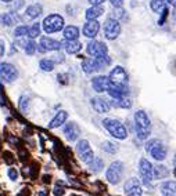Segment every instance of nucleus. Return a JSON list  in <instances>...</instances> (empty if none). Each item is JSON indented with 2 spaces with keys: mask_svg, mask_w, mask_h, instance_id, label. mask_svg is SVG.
Here are the masks:
<instances>
[{
  "mask_svg": "<svg viewBox=\"0 0 176 196\" xmlns=\"http://www.w3.org/2000/svg\"><path fill=\"white\" fill-rule=\"evenodd\" d=\"M134 122H136V135L139 140L149 138L151 131V123L144 111H137L134 113Z\"/></svg>",
  "mask_w": 176,
  "mask_h": 196,
  "instance_id": "1",
  "label": "nucleus"
},
{
  "mask_svg": "<svg viewBox=\"0 0 176 196\" xmlns=\"http://www.w3.org/2000/svg\"><path fill=\"white\" fill-rule=\"evenodd\" d=\"M103 126L108 130V133L112 137L118 138V140H125L128 137V131H126L125 126L122 123H119L118 120H115V119H104Z\"/></svg>",
  "mask_w": 176,
  "mask_h": 196,
  "instance_id": "2",
  "label": "nucleus"
},
{
  "mask_svg": "<svg viewBox=\"0 0 176 196\" xmlns=\"http://www.w3.org/2000/svg\"><path fill=\"white\" fill-rule=\"evenodd\" d=\"M153 164L150 163L147 159H140L139 162V174L146 186L153 188V180H154V174H153Z\"/></svg>",
  "mask_w": 176,
  "mask_h": 196,
  "instance_id": "3",
  "label": "nucleus"
},
{
  "mask_svg": "<svg viewBox=\"0 0 176 196\" xmlns=\"http://www.w3.org/2000/svg\"><path fill=\"white\" fill-rule=\"evenodd\" d=\"M123 170H125V167H123L122 162H119V160H118V162L111 163V166L108 167V170H107V173H106L107 181H108L110 184H112V185L119 184L121 180H122Z\"/></svg>",
  "mask_w": 176,
  "mask_h": 196,
  "instance_id": "4",
  "label": "nucleus"
},
{
  "mask_svg": "<svg viewBox=\"0 0 176 196\" xmlns=\"http://www.w3.org/2000/svg\"><path fill=\"white\" fill-rule=\"evenodd\" d=\"M64 28V18L61 15L57 14H51L44 18L43 21V29L46 33H54V32H60Z\"/></svg>",
  "mask_w": 176,
  "mask_h": 196,
  "instance_id": "5",
  "label": "nucleus"
},
{
  "mask_svg": "<svg viewBox=\"0 0 176 196\" xmlns=\"http://www.w3.org/2000/svg\"><path fill=\"white\" fill-rule=\"evenodd\" d=\"M146 151L150 152V155L158 162H161V160H164L166 158V146L158 140L149 141L146 144Z\"/></svg>",
  "mask_w": 176,
  "mask_h": 196,
  "instance_id": "6",
  "label": "nucleus"
},
{
  "mask_svg": "<svg viewBox=\"0 0 176 196\" xmlns=\"http://www.w3.org/2000/svg\"><path fill=\"white\" fill-rule=\"evenodd\" d=\"M119 33H121V25H119V22L117 20H114V18H108L104 24V35L108 40H114V39H117L119 36Z\"/></svg>",
  "mask_w": 176,
  "mask_h": 196,
  "instance_id": "7",
  "label": "nucleus"
},
{
  "mask_svg": "<svg viewBox=\"0 0 176 196\" xmlns=\"http://www.w3.org/2000/svg\"><path fill=\"white\" fill-rule=\"evenodd\" d=\"M0 77L7 83H11L18 77V70L11 64H0Z\"/></svg>",
  "mask_w": 176,
  "mask_h": 196,
  "instance_id": "8",
  "label": "nucleus"
},
{
  "mask_svg": "<svg viewBox=\"0 0 176 196\" xmlns=\"http://www.w3.org/2000/svg\"><path fill=\"white\" fill-rule=\"evenodd\" d=\"M123 191H125V195L126 196H142L143 195V189H142V185H140L137 178H129L125 182Z\"/></svg>",
  "mask_w": 176,
  "mask_h": 196,
  "instance_id": "9",
  "label": "nucleus"
},
{
  "mask_svg": "<svg viewBox=\"0 0 176 196\" xmlns=\"http://www.w3.org/2000/svg\"><path fill=\"white\" fill-rule=\"evenodd\" d=\"M107 46L101 42H97V40H92L89 44H87V53L90 55H94V57H100V55H104L107 54Z\"/></svg>",
  "mask_w": 176,
  "mask_h": 196,
  "instance_id": "10",
  "label": "nucleus"
},
{
  "mask_svg": "<svg viewBox=\"0 0 176 196\" xmlns=\"http://www.w3.org/2000/svg\"><path fill=\"white\" fill-rule=\"evenodd\" d=\"M92 86L97 93H103V91H107L110 89V82H108L107 76H96L92 80Z\"/></svg>",
  "mask_w": 176,
  "mask_h": 196,
  "instance_id": "11",
  "label": "nucleus"
},
{
  "mask_svg": "<svg viewBox=\"0 0 176 196\" xmlns=\"http://www.w3.org/2000/svg\"><path fill=\"white\" fill-rule=\"evenodd\" d=\"M92 106L99 113H106V112L110 111V102L104 98H100V97L92 98Z\"/></svg>",
  "mask_w": 176,
  "mask_h": 196,
  "instance_id": "12",
  "label": "nucleus"
},
{
  "mask_svg": "<svg viewBox=\"0 0 176 196\" xmlns=\"http://www.w3.org/2000/svg\"><path fill=\"white\" fill-rule=\"evenodd\" d=\"M61 48V43L50 39V37H42L40 40V50L42 51H54V50H60Z\"/></svg>",
  "mask_w": 176,
  "mask_h": 196,
  "instance_id": "13",
  "label": "nucleus"
},
{
  "mask_svg": "<svg viewBox=\"0 0 176 196\" xmlns=\"http://www.w3.org/2000/svg\"><path fill=\"white\" fill-rule=\"evenodd\" d=\"M99 31H100V24L96 20H90L83 27V35L86 37H94L99 33Z\"/></svg>",
  "mask_w": 176,
  "mask_h": 196,
  "instance_id": "14",
  "label": "nucleus"
},
{
  "mask_svg": "<svg viewBox=\"0 0 176 196\" xmlns=\"http://www.w3.org/2000/svg\"><path fill=\"white\" fill-rule=\"evenodd\" d=\"M64 134L68 141H75L76 138L79 137L80 134V128L78 127L76 123H68L64 128Z\"/></svg>",
  "mask_w": 176,
  "mask_h": 196,
  "instance_id": "15",
  "label": "nucleus"
},
{
  "mask_svg": "<svg viewBox=\"0 0 176 196\" xmlns=\"http://www.w3.org/2000/svg\"><path fill=\"white\" fill-rule=\"evenodd\" d=\"M161 195L162 196H176V184L175 181H166L161 185Z\"/></svg>",
  "mask_w": 176,
  "mask_h": 196,
  "instance_id": "16",
  "label": "nucleus"
},
{
  "mask_svg": "<svg viewBox=\"0 0 176 196\" xmlns=\"http://www.w3.org/2000/svg\"><path fill=\"white\" fill-rule=\"evenodd\" d=\"M82 69L85 70L86 73H93L96 70H100L99 69V65H97L96 59L93 58H85L82 61Z\"/></svg>",
  "mask_w": 176,
  "mask_h": 196,
  "instance_id": "17",
  "label": "nucleus"
},
{
  "mask_svg": "<svg viewBox=\"0 0 176 196\" xmlns=\"http://www.w3.org/2000/svg\"><path fill=\"white\" fill-rule=\"evenodd\" d=\"M67 117H68V113H67V112H64V111L58 112V113L56 115V117L50 122L49 128H56V127H58V126H61V124L67 120Z\"/></svg>",
  "mask_w": 176,
  "mask_h": 196,
  "instance_id": "18",
  "label": "nucleus"
},
{
  "mask_svg": "<svg viewBox=\"0 0 176 196\" xmlns=\"http://www.w3.org/2000/svg\"><path fill=\"white\" fill-rule=\"evenodd\" d=\"M103 13H104L103 7H100V6H93L89 10H86V18H87L89 21H90V20H96V18H99V17Z\"/></svg>",
  "mask_w": 176,
  "mask_h": 196,
  "instance_id": "19",
  "label": "nucleus"
},
{
  "mask_svg": "<svg viewBox=\"0 0 176 196\" xmlns=\"http://www.w3.org/2000/svg\"><path fill=\"white\" fill-rule=\"evenodd\" d=\"M79 36V29L74 25H70L64 29V37L67 40H76Z\"/></svg>",
  "mask_w": 176,
  "mask_h": 196,
  "instance_id": "20",
  "label": "nucleus"
},
{
  "mask_svg": "<svg viewBox=\"0 0 176 196\" xmlns=\"http://www.w3.org/2000/svg\"><path fill=\"white\" fill-rule=\"evenodd\" d=\"M64 46H65V50H67L68 54L78 53L80 48H82V44H80L78 40H67V43H65Z\"/></svg>",
  "mask_w": 176,
  "mask_h": 196,
  "instance_id": "21",
  "label": "nucleus"
},
{
  "mask_svg": "<svg viewBox=\"0 0 176 196\" xmlns=\"http://www.w3.org/2000/svg\"><path fill=\"white\" fill-rule=\"evenodd\" d=\"M153 174H154V180H161V178H165L166 175L169 174V170L166 169L165 166H155L153 167Z\"/></svg>",
  "mask_w": 176,
  "mask_h": 196,
  "instance_id": "22",
  "label": "nucleus"
},
{
  "mask_svg": "<svg viewBox=\"0 0 176 196\" xmlns=\"http://www.w3.org/2000/svg\"><path fill=\"white\" fill-rule=\"evenodd\" d=\"M42 14V6L40 4H32L27 8V15L29 18H36Z\"/></svg>",
  "mask_w": 176,
  "mask_h": 196,
  "instance_id": "23",
  "label": "nucleus"
},
{
  "mask_svg": "<svg viewBox=\"0 0 176 196\" xmlns=\"http://www.w3.org/2000/svg\"><path fill=\"white\" fill-rule=\"evenodd\" d=\"M89 166H90V170L93 171V173H99V171L104 167V163H103L101 159H99V158H93V160L89 163Z\"/></svg>",
  "mask_w": 176,
  "mask_h": 196,
  "instance_id": "24",
  "label": "nucleus"
},
{
  "mask_svg": "<svg viewBox=\"0 0 176 196\" xmlns=\"http://www.w3.org/2000/svg\"><path fill=\"white\" fill-rule=\"evenodd\" d=\"M165 0H151V10L155 13H161L165 8Z\"/></svg>",
  "mask_w": 176,
  "mask_h": 196,
  "instance_id": "25",
  "label": "nucleus"
},
{
  "mask_svg": "<svg viewBox=\"0 0 176 196\" xmlns=\"http://www.w3.org/2000/svg\"><path fill=\"white\" fill-rule=\"evenodd\" d=\"M40 68L44 70V72H51L54 69V61L53 59H42L40 61Z\"/></svg>",
  "mask_w": 176,
  "mask_h": 196,
  "instance_id": "26",
  "label": "nucleus"
},
{
  "mask_svg": "<svg viewBox=\"0 0 176 196\" xmlns=\"http://www.w3.org/2000/svg\"><path fill=\"white\" fill-rule=\"evenodd\" d=\"M87 151H90V145H89V142H87L86 140L79 141L78 145H76V152H78V155L83 153V152H87Z\"/></svg>",
  "mask_w": 176,
  "mask_h": 196,
  "instance_id": "27",
  "label": "nucleus"
},
{
  "mask_svg": "<svg viewBox=\"0 0 176 196\" xmlns=\"http://www.w3.org/2000/svg\"><path fill=\"white\" fill-rule=\"evenodd\" d=\"M93 158H94V155H93V151H87V152H83V153L79 155V159L83 162V163H90L92 160H93Z\"/></svg>",
  "mask_w": 176,
  "mask_h": 196,
  "instance_id": "28",
  "label": "nucleus"
},
{
  "mask_svg": "<svg viewBox=\"0 0 176 196\" xmlns=\"http://www.w3.org/2000/svg\"><path fill=\"white\" fill-rule=\"evenodd\" d=\"M39 33H40V24H33L32 27L28 29V35L31 39H35Z\"/></svg>",
  "mask_w": 176,
  "mask_h": 196,
  "instance_id": "29",
  "label": "nucleus"
},
{
  "mask_svg": "<svg viewBox=\"0 0 176 196\" xmlns=\"http://www.w3.org/2000/svg\"><path fill=\"white\" fill-rule=\"evenodd\" d=\"M103 151H106V152H110V153H115L118 151V146L115 145V144L110 142V141H106V142L103 144Z\"/></svg>",
  "mask_w": 176,
  "mask_h": 196,
  "instance_id": "30",
  "label": "nucleus"
},
{
  "mask_svg": "<svg viewBox=\"0 0 176 196\" xmlns=\"http://www.w3.org/2000/svg\"><path fill=\"white\" fill-rule=\"evenodd\" d=\"M35 50H36V44L33 40H29V42L25 43V53L29 54V55H32L35 53Z\"/></svg>",
  "mask_w": 176,
  "mask_h": 196,
  "instance_id": "31",
  "label": "nucleus"
},
{
  "mask_svg": "<svg viewBox=\"0 0 176 196\" xmlns=\"http://www.w3.org/2000/svg\"><path fill=\"white\" fill-rule=\"evenodd\" d=\"M28 29H29L28 27H18V28H15L14 35L15 36H25V35H28Z\"/></svg>",
  "mask_w": 176,
  "mask_h": 196,
  "instance_id": "32",
  "label": "nucleus"
},
{
  "mask_svg": "<svg viewBox=\"0 0 176 196\" xmlns=\"http://www.w3.org/2000/svg\"><path fill=\"white\" fill-rule=\"evenodd\" d=\"M3 156H4V162L7 164H13V163H14V160H15V158L13 156V153H11V152H4V153H3Z\"/></svg>",
  "mask_w": 176,
  "mask_h": 196,
  "instance_id": "33",
  "label": "nucleus"
},
{
  "mask_svg": "<svg viewBox=\"0 0 176 196\" xmlns=\"http://www.w3.org/2000/svg\"><path fill=\"white\" fill-rule=\"evenodd\" d=\"M28 105H29V102H28V98H27V97H21V101H20V108H21V111L27 112Z\"/></svg>",
  "mask_w": 176,
  "mask_h": 196,
  "instance_id": "34",
  "label": "nucleus"
},
{
  "mask_svg": "<svg viewBox=\"0 0 176 196\" xmlns=\"http://www.w3.org/2000/svg\"><path fill=\"white\" fill-rule=\"evenodd\" d=\"M37 173H39V164L33 163L32 166H31V171H29V177H32V178H35L37 175Z\"/></svg>",
  "mask_w": 176,
  "mask_h": 196,
  "instance_id": "35",
  "label": "nucleus"
},
{
  "mask_svg": "<svg viewBox=\"0 0 176 196\" xmlns=\"http://www.w3.org/2000/svg\"><path fill=\"white\" fill-rule=\"evenodd\" d=\"M0 20H1V22H3V24H6L7 27L13 24V21H11V18H10V15H8V14H3V15L0 17Z\"/></svg>",
  "mask_w": 176,
  "mask_h": 196,
  "instance_id": "36",
  "label": "nucleus"
},
{
  "mask_svg": "<svg viewBox=\"0 0 176 196\" xmlns=\"http://www.w3.org/2000/svg\"><path fill=\"white\" fill-rule=\"evenodd\" d=\"M53 193H54V196H63L65 193V189L64 188H60V186H56L53 189Z\"/></svg>",
  "mask_w": 176,
  "mask_h": 196,
  "instance_id": "37",
  "label": "nucleus"
},
{
  "mask_svg": "<svg viewBox=\"0 0 176 196\" xmlns=\"http://www.w3.org/2000/svg\"><path fill=\"white\" fill-rule=\"evenodd\" d=\"M8 177H10L13 181H15L17 178H18V173H17L15 169H10L8 170Z\"/></svg>",
  "mask_w": 176,
  "mask_h": 196,
  "instance_id": "38",
  "label": "nucleus"
},
{
  "mask_svg": "<svg viewBox=\"0 0 176 196\" xmlns=\"http://www.w3.org/2000/svg\"><path fill=\"white\" fill-rule=\"evenodd\" d=\"M20 156H21L22 162H25V160H28V156H29V155H28V152H25L24 149H21V151H20Z\"/></svg>",
  "mask_w": 176,
  "mask_h": 196,
  "instance_id": "39",
  "label": "nucleus"
},
{
  "mask_svg": "<svg viewBox=\"0 0 176 196\" xmlns=\"http://www.w3.org/2000/svg\"><path fill=\"white\" fill-rule=\"evenodd\" d=\"M111 1V4L114 6V7H121L123 3V0H110Z\"/></svg>",
  "mask_w": 176,
  "mask_h": 196,
  "instance_id": "40",
  "label": "nucleus"
},
{
  "mask_svg": "<svg viewBox=\"0 0 176 196\" xmlns=\"http://www.w3.org/2000/svg\"><path fill=\"white\" fill-rule=\"evenodd\" d=\"M166 15H168V10H166V8H164V10H162V18L160 20V25H162V24H164Z\"/></svg>",
  "mask_w": 176,
  "mask_h": 196,
  "instance_id": "41",
  "label": "nucleus"
},
{
  "mask_svg": "<svg viewBox=\"0 0 176 196\" xmlns=\"http://www.w3.org/2000/svg\"><path fill=\"white\" fill-rule=\"evenodd\" d=\"M106 0H89V3H90L92 6H100V4H103Z\"/></svg>",
  "mask_w": 176,
  "mask_h": 196,
  "instance_id": "42",
  "label": "nucleus"
},
{
  "mask_svg": "<svg viewBox=\"0 0 176 196\" xmlns=\"http://www.w3.org/2000/svg\"><path fill=\"white\" fill-rule=\"evenodd\" d=\"M56 58H54V61H57V62H63L64 61V55L63 54H57V55H54Z\"/></svg>",
  "mask_w": 176,
  "mask_h": 196,
  "instance_id": "43",
  "label": "nucleus"
},
{
  "mask_svg": "<svg viewBox=\"0 0 176 196\" xmlns=\"http://www.w3.org/2000/svg\"><path fill=\"white\" fill-rule=\"evenodd\" d=\"M22 6H24V0H17V3L14 4V7H15V10H18V8H21Z\"/></svg>",
  "mask_w": 176,
  "mask_h": 196,
  "instance_id": "44",
  "label": "nucleus"
},
{
  "mask_svg": "<svg viewBox=\"0 0 176 196\" xmlns=\"http://www.w3.org/2000/svg\"><path fill=\"white\" fill-rule=\"evenodd\" d=\"M51 182V177L50 175H43V184H50Z\"/></svg>",
  "mask_w": 176,
  "mask_h": 196,
  "instance_id": "45",
  "label": "nucleus"
},
{
  "mask_svg": "<svg viewBox=\"0 0 176 196\" xmlns=\"http://www.w3.org/2000/svg\"><path fill=\"white\" fill-rule=\"evenodd\" d=\"M168 1H169L172 6H175V0H168Z\"/></svg>",
  "mask_w": 176,
  "mask_h": 196,
  "instance_id": "46",
  "label": "nucleus"
},
{
  "mask_svg": "<svg viewBox=\"0 0 176 196\" xmlns=\"http://www.w3.org/2000/svg\"><path fill=\"white\" fill-rule=\"evenodd\" d=\"M1 1H4V3H8V1H11V0H1Z\"/></svg>",
  "mask_w": 176,
  "mask_h": 196,
  "instance_id": "47",
  "label": "nucleus"
},
{
  "mask_svg": "<svg viewBox=\"0 0 176 196\" xmlns=\"http://www.w3.org/2000/svg\"><path fill=\"white\" fill-rule=\"evenodd\" d=\"M72 196H76V195H72Z\"/></svg>",
  "mask_w": 176,
  "mask_h": 196,
  "instance_id": "48",
  "label": "nucleus"
}]
</instances>
